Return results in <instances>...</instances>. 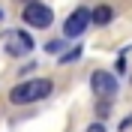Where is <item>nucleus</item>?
<instances>
[{"label": "nucleus", "instance_id": "obj_1", "mask_svg": "<svg viewBox=\"0 0 132 132\" xmlns=\"http://www.w3.org/2000/svg\"><path fill=\"white\" fill-rule=\"evenodd\" d=\"M54 90V84L48 78H30V81H21L18 87L9 90V102L12 105H30V102H39L48 93Z\"/></svg>", "mask_w": 132, "mask_h": 132}, {"label": "nucleus", "instance_id": "obj_2", "mask_svg": "<svg viewBox=\"0 0 132 132\" xmlns=\"http://www.w3.org/2000/svg\"><path fill=\"white\" fill-rule=\"evenodd\" d=\"M21 18H24V24L30 27H51V21H54V12H51V6H45V3H39V0H33V3H27L24 12H21Z\"/></svg>", "mask_w": 132, "mask_h": 132}, {"label": "nucleus", "instance_id": "obj_3", "mask_svg": "<svg viewBox=\"0 0 132 132\" xmlns=\"http://www.w3.org/2000/svg\"><path fill=\"white\" fill-rule=\"evenodd\" d=\"M90 87H93V93H96L102 102H108L111 96H117V78L111 72H105V69H96V72L90 75Z\"/></svg>", "mask_w": 132, "mask_h": 132}, {"label": "nucleus", "instance_id": "obj_4", "mask_svg": "<svg viewBox=\"0 0 132 132\" xmlns=\"http://www.w3.org/2000/svg\"><path fill=\"white\" fill-rule=\"evenodd\" d=\"M3 48H6V54H12V57L30 54V51H33V36H30L27 30H9Z\"/></svg>", "mask_w": 132, "mask_h": 132}, {"label": "nucleus", "instance_id": "obj_5", "mask_svg": "<svg viewBox=\"0 0 132 132\" xmlns=\"http://www.w3.org/2000/svg\"><path fill=\"white\" fill-rule=\"evenodd\" d=\"M90 21H93V18H90V9H87V6H78L72 15H66L63 33L69 36V39H75V36H81V33L87 30V24H90Z\"/></svg>", "mask_w": 132, "mask_h": 132}, {"label": "nucleus", "instance_id": "obj_6", "mask_svg": "<svg viewBox=\"0 0 132 132\" xmlns=\"http://www.w3.org/2000/svg\"><path fill=\"white\" fill-rule=\"evenodd\" d=\"M90 18H93V24H108V21L114 18V9L102 3V6H96V9L90 12Z\"/></svg>", "mask_w": 132, "mask_h": 132}, {"label": "nucleus", "instance_id": "obj_7", "mask_svg": "<svg viewBox=\"0 0 132 132\" xmlns=\"http://www.w3.org/2000/svg\"><path fill=\"white\" fill-rule=\"evenodd\" d=\"M81 57V48H72V51H66L63 57H60V63H72V60H78Z\"/></svg>", "mask_w": 132, "mask_h": 132}, {"label": "nucleus", "instance_id": "obj_8", "mask_svg": "<svg viewBox=\"0 0 132 132\" xmlns=\"http://www.w3.org/2000/svg\"><path fill=\"white\" fill-rule=\"evenodd\" d=\"M60 48H63V42H57V39H54V42H48V45H45V51H51V54H54V51H60Z\"/></svg>", "mask_w": 132, "mask_h": 132}, {"label": "nucleus", "instance_id": "obj_9", "mask_svg": "<svg viewBox=\"0 0 132 132\" xmlns=\"http://www.w3.org/2000/svg\"><path fill=\"white\" fill-rule=\"evenodd\" d=\"M87 132H105V126H102V123H93V126H90Z\"/></svg>", "mask_w": 132, "mask_h": 132}, {"label": "nucleus", "instance_id": "obj_10", "mask_svg": "<svg viewBox=\"0 0 132 132\" xmlns=\"http://www.w3.org/2000/svg\"><path fill=\"white\" fill-rule=\"evenodd\" d=\"M27 3H33V0H27Z\"/></svg>", "mask_w": 132, "mask_h": 132}]
</instances>
